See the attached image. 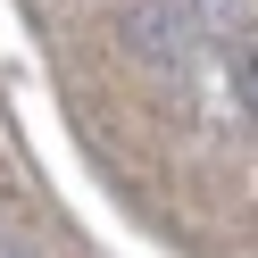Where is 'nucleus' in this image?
<instances>
[{
  "label": "nucleus",
  "instance_id": "f257e3e1",
  "mask_svg": "<svg viewBox=\"0 0 258 258\" xmlns=\"http://www.w3.org/2000/svg\"><path fill=\"white\" fill-rule=\"evenodd\" d=\"M125 42H134L150 67H175L191 42V17H183V0H134L125 9Z\"/></svg>",
  "mask_w": 258,
  "mask_h": 258
},
{
  "label": "nucleus",
  "instance_id": "f03ea898",
  "mask_svg": "<svg viewBox=\"0 0 258 258\" xmlns=\"http://www.w3.org/2000/svg\"><path fill=\"white\" fill-rule=\"evenodd\" d=\"M200 17L217 25V34H233V17H241V0H200Z\"/></svg>",
  "mask_w": 258,
  "mask_h": 258
}]
</instances>
